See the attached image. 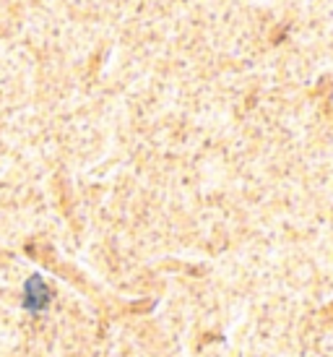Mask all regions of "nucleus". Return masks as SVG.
Instances as JSON below:
<instances>
[]
</instances>
